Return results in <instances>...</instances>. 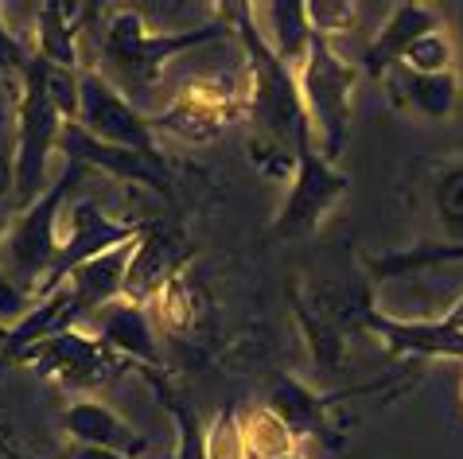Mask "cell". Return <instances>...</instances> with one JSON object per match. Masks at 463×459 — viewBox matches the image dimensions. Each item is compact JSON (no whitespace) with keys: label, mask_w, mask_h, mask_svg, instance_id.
I'll use <instances>...</instances> for the list:
<instances>
[{"label":"cell","mask_w":463,"mask_h":459,"mask_svg":"<svg viewBox=\"0 0 463 459\" xmlns=\"http://www.w3.org/2000/svg\"><path fill=\"white\" fill-rule=\"evenodd\" d=\"M432 32H440V16H436V8H424V5H417V0L397 5L390 12V20L382 23V32L374 35V43L366 47L363 70L370 74V79H385V70L397 67L402 55L420 40V35H432Z\"/></svg>","instance_id":"cell-15"},{"label":"cell","mask_w":463,"mask_h":459,"mask_svg":"<svg viewBox=\"0 0 463 459\" xmlns=\"http://www.w3.org/2000/svg\"><path fill=\"white\" fill-rule=\"evenodd\" d=\"M79 320H86V308H82L79 292H74L71 285H62L59 292H51L47 300H40L16 327L8 331L5 347H0V366H12L24 351L35 347V342H47V339L62 335V331H74Z\"/></svg>","instance_id":"cell-14"},{"label":"cell","mask_w":463,"mask_h":459,"mask_svg":"<svg viewBox=\"0 0 463 459\" xmlns=\"http://www.w3.org/2000/svg\"><path fill=\"white\" fill-rule=\"evenodd\" d=\"M452 62H456V47H452V40H448L444 28H440L432 35H420V40L402 55L397 67H405L413 74H448V70H456Z\"/></svg>","instance_id":"cell-26"},{"label":"cell","mask_w":463,"mask_h":459,"mask_svg":"<svg viewBox=\"0 0 463 459\" xmlns=\"http://www.w3.org/2000/svg\"><path fill=\"white\" fill-rule=\"evenodd\" d=\"M140 230L145 226H137V222H113L94 199L71 202L67 230L59 234V253H55V261H51V269L43 276L40 292H35V300H47L51 292H59L86 261H94V258H101V253H109V249L125 246V241L140 238Z\"/></svg>","instance_id":"cell-8"},{"label":"cell","mask_w":463,"mask_h":459,"mask_svg":"<svg viewBox=\"0 0 463 459\" xmlns=\"http://www.w3.org/2000/svg\"><path fill=\"white\" fill-rule=\"evenodd\" d=\"M133 253H137V238L125 241V246L101 253V258L86 261L79 273H74L67 285L79 292L82 308H86V320L94 312H101L106 304L121 300V288H125V276H128V265H133Z\"/></svg>","instance_id":"cell-21"},{"label":"cell","mask_w":463,"mask_h":459,"mask_svg":"<svg viewBox=\"0 0 463 459\" xmlns=\"http://www.w3.org/2000/svg\"><path fill=\"white\" fill-rule=\"evenodd\" d=\"M12 214H16V211L0 207V241H5V234H8V226H12Z\"/></svg>","instance_id":"cell-32"},{"label":"cell","mask_w":463,"mask_h":459,"mask_svg":"<svg viewBox=\"0 0 463 459\" xmlns=\"http://www.w3.org/2000/svg\"><path fill=\"white\" fill-rule=\"evenodd\" d=\"M16 362L35 366L43 378L59 381L62 389L71 393H90L101 389L106 381H113L118 374H128V370H145L137 362L121 359L113 347H106L98 335H82V331H62V335L35 342L20 354Z\"/></svg>","instance_id":"cell-6"},{"label":"cell","mask_w":463,"mask_h":459,"mask_svg":"<svg viewBox=\"0 0 463 459\" xmlns=\"http://www.w3.org/2000/svg\"><path fill=\"white\" fill-rule=\"evenodd\" d=\"M358 74H363V67H351V62L331 47V40L312 32L307 62H304V70L296 74V82H300L307 121H312L319 133V156L327 164H335L346 152V140H351V98H354Z\"/></svg>","instance_id":"cell-3"},{"label":"cell","mask_w":463,"mask_h":459,"mask_svg":"<svg viewBox=\"0 0 463 459\" xmlns=\"http://www.w3.org/2000/svg\"><path fill=\"white\" fill-rule=\"evenodd\" d=\"M354 16H358V5H351V0H307V23L324 40H331L335 32H351Z\"/></svg>","instance_id":"cell-28"},{"label":"cell","mask_w":463,"mask_h":459,"mask_svg":"<svg viewBox=\"0 0 463 459\" xmlns=\"http://www.w3.org/2000/svg\"><path fill=\"white\" fill-rule=\"evenodd\" d=\"M156 312H160V323L164 327H175V331H184L187 327V320H191V304H187V288H184V276H172L168 285H164L160 292H156Z\"/></svg>","instance_id":"cell-29"},{"label":"cell","mask_w":463,"mask_h":459,"mask_svg":"<svg viewBox=\"0 0 463 459\" xmlns=\"http://www.w3.org/2000/svg\"><path fill=\"white\" fill-rule=\"evenodd\" d=\"M351 191V180L343 172H335L331 164L319 156V148L312 145V136H304L296 145V175H292V191L285 199V207L273 219V234L280 241H300L312 238L331 207Z\"/></svg>","instance_id":"cell-7"},{"label":"cell","mask_w":463,"mask_h":459,"mask_svg":"<svg viewBox=\"0 0 463 459\" xmlns=\"http://www.w3.org/2000/svg\"><path fill=\"white\" fill-rule=\"evenodd\" d=\"M82 8L79 0H47L35 8V55L51 67L79 70L82 62Z\"/></svg>","instance_id":"cell-19"},{"label":"cell","mask_w":463,"mask_h":459,"mask_svg":"<svg viewBox=\"0 0 463 459\" xmlns=\"http://www.w3.org/2000/svg\"><path fill=\"white\" fill-rule=\"evenodd\" d=\"M354 389H339V393H316L307 389L300 378L292 374H277L273 386H269V409L288 425V432L300 444L304 436H319L327 425V409L339 405L343 398H351Z\"/></svg>","instance_id":"cell-18"},{"label":"cell","mask_w":463,"mask_h":459,"mask_svg":"<svg viewBox=\"0 0 463 459\" xmlns=\"http://www.w3.org/2000/svg\"><path fill=\"white\" fill-rule=\"evenodd\" d=\"M32 59H35V51H28L24 40H16V35L8 32L5 8H0V86H5V94L12 98V106H16V98L24 90V79H28V70H32Z\"/></svg>","instance_id":"cell-25"},{"label":"cell","mask_w":463,"mask_h":459,"mask_svg":"<svg viewBox=\"0 0 463 459\" xmlns=\"http://www.w3.org/2000/svg\"><path fill=\"white\" fill-rule=\"evenodd\" d=\"M207 459H253L250 440H246V425L238 420L234 405H226L214 425L207 428Z\"/></svg>","instance_id":"cell-27"},{"label":"cell","mask_w":463,"mask_h":459,"mask_svg":"<svg viewBox=\"0 0 463 459\" xmlns=\"http://www.w3.org/2000/svg\"><path fill=\"white\" fill-rule=\"evenodd\" d=\"M366 327L385 342L393 359H417V354H432V359H463V331L440 323H402L390 315L366 312Z\"/></svg>","instance_id":"cell-17"},{"label":"cell","mask_w":463,"mask_h":459,"mask_svg":"<svg viewBox=\"0 0 463 459\" xmlns=\"http://www.w3.org/2000/svg\"><path fill=\"white\" fill-rule=\"evenodd\" d=\"M280 459H304V455H300V452H292V455H280Z\"/></svg>","instance_id":"cell-33"},{"label":"cell","mask_w":463,"mask_h":459,"mask_svg":"<svg viewBox=\"0 0 463 459\" xmlns=\"http://www.w3.org/2000/svg\"><path fill=\"white\" fill-rule=\"evenodd\" d=\"M429 195H432L436 222L444 230V241L463 246V160L432 164Z\"/></svg>","instance_id":"cell-23"},{"label":"cell","mask_w":463,"mask_h":459,"mask_svg":"<svg viewBox=\"0 0 463 459\" xmlns=\"http://www.w3.org/2000/svg\"><path fill=\"white\" fill-rule=\"evenodd\" d=\"M172 276H175V253L168 246V238H160L152 226H145L137 238V253H133V265H128L121 300L148 308V304L156 300V292L168 285Z\"/></svg>","instance_id":"cell-20"},{"label":"cell","mask_w":463,"mask_h":459,"mask_svg":"<svg viewBox=\"0 0 463 459\" xmlns=\"http://www.w3.org/2000/svg\"><path fill=\"white\" fill-rule=\"evenodd\" d=\"M59 152L67 156V164H79L86 172L94 168L121 183H140V187L156 191V195H172V172H168V160L164 156H140L133 148L106 145V140L90 136L79 121H62Z\"/></svg>","instance_id":"cell-11"},{"label":"cell","mask_w":463,"mask_h":459,"mask_svg":"<svg viewBox=\"0 0 463 459\" xmlns=\"http://www.w3.org/2000/svg\"><path fill=\"white\" fill-rule=\"evenodd\" d=\"M32 308H35V304L28 300V292H24L16 280L8 276L5 265H0V327L12 331V327H16Z\"/></svg>","instance_id":"cell-30"},{"label":"cell","mask_w":463,"mask_h":459,"mask_svg":"<svg viewBox=\"0 0 463 459\" xmlns=\"http://www.w3.org/2000/svg\"><path fill=\"white\" fill-rule=\"evenodd\" d=\"M241 425H246V440H250L253 459H280V455L296 452V436L288 432L285 420L269 409V405L253 409L250 420H241Z\"/></svg>","instance_id":"cell-24"},{"label":"cell","mask_w":463,"mask_h":459,"mask_svg":"<svg viewBox=\"0 0 463 459\" xmlns=\"http://www.w3.org/2000/svg\"><path fill=\"white\" fill-rule=\"evenodd\" d=\"M94 323V335L113 347L121 359L145 366V370H160L164 359H160V342L152 335V320H148V308L140 304H128V300H113L106 304L101 312L90 315Z\"/></svg>","instance_id":"cell-13"},{"label":"cell","mask_w":463,"mask_h":459,"mask_svg":"<svg viewBox=\"0 0 463 459\" xmlns=\"http://www.w3.org/2000/svg\"><path fill=\"white\" fill-rule=\"evenodd\" d=\"M218 16H234L226 23L241 35V47H246L253 121L273 136V145H285L296 152L304 136H312V121H307L296 74L280 62L273 43L265 40L261 23H257V5H218Z\"/></svg>","instance_id":"cell-2"},{"label":"cell","mask_w":463,"mask_h":459,"mask_svg":"<svg viewBox=\"0 0 463 459\" xmlns=\"http://www.w3.org/2000/svg\"><path fill=\"white\" fill-rule=\"evenodd\" d=\"M226 35H230L226 20H207L187 32H148L145 16L137 8H109V23L101 32L94 70L106 74L113 90L140 109L152 98V90H156L164 62L184 55V51L226 40Z\"/></svg>","instance_id":"cell-1"},{"label":"cell","mask_w":463,"mask_h":459,"mask_svg":"<svg viewBox=\"0 0 463 459\" xmlns=\"http://www.w3.org/2000/svg\"><path fill=\"white\" fill-rule=\"evenodd\" d=\"M16 195V148L0 145V202Z\"/></svg>","instance_id":"cell-31"},{"label":"cell","mask_w":463,"mask_h":459,"mask_svg":"<svg viewBox=\"0 0 463 459\" xmlns=\"http://www.w3.org/2000/svg\"><path fill=\"white\" fill-rule=\"evenodd\" d=\"M246 109H250V94H238L234 82L218 79V82L191 86L160 117H148V121H152V133H172L179 140H187V145H207Z\"/></svg>","instance_id":"cell-10"},{"label":"cell","mask_w":463,"mask_h":459,"mask_svg":"<svg viewBox=\"0 0 463 459\" xmlns=\"http://www.w3.org/2000/svg\"><path fill=\"white\" fill-rule=\"evenodd\" d=\"M79 125L118 148H133L140 156H160L156 136H152V121L140 113L133 101H125L106 74L94 67L82 70V106H79Z\"/></svg>","instance_id":"cell-9"},{"label":"cell","mask_w":463,"mask_h":459,"mask_svg":"<svg viewBox=\"0 0 463 459\" xmlns=\"http://www.w3.org/2000/svg\"><path fill=\"white\" fill-rule=\"evenodd\" d=\"M59 133H62V113L47 98L43 62L35 55L28 79H24V90L16 98V195H12L16 211H28L51 187L47 164L51 152L59 148Z\"/></svg>","instance_id":"cell-5"},{"label":"cell","mask_w":463,"mask_h":459,"mask_svg":"<svg viewBox=\"0 0 463 459\" xmlns=\"http://www.w3.org/2000/svg\"><path fill=\"white\" fill-rule=\"evenodd\" d=\"M385 94L393 109H413L424 121H448L459 106V74H413L405 67L385 70Z\"/></svg>","instance_id":"cell-16"},{"label":"cell","mask_w":463,"mask_h":459,"mask_svg":"<svg viewBox=\"0 0 463 459\" xmlns=\"http://www.w3.org/2000/svg\"><path fill=\"white\" fill-rule=\"evenodd\" d=\"M82 175H86V168L67 164V172H62L28 211L12 214V226H8L5 241H0V246H5V261H8V276L16 280L24 292H32V296L40 292L51 261H55V253H59V214L67 207L71 191L82 183Z\"/></svg>","instance_id":"cell-4"},{"label":"cell","mask_w":463,"mask_h":459,"mask_svg":"<svg viewBox=\"0 0 463 459\" xmlns=\"http://www.w3.org/2000/svg\"><path fill=\"white\" fill-rule=\"evenodd\" d=\"M62 432H67L74 444H86V448L118 452L128 459H152L148 440L101 401H74L71 409L62 413Z\"/></svg>","instance_id":"cell-12"},{"label":"cell","mask_w":463,"mask_h":459,"mask_svg":"<svg viewBox=\"0 0 463 459\" xmlns=\"http://www.w3.org/2000/svg\"><path fill=\"white\" fill-rule=\"evenodd\" d=\"M269 23H273V51L280 55V62L300 74L307 62V47H312V23H307V5L304 0H277V5H265Z\"/></svg>","instance_id":"cell-22"}]
</instances>
